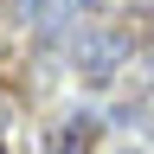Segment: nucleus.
Wrapping results in <instances>:
<instances>
[{
	"label": "nucleus",
	"instance_id": "obj_1",
	"mask_svg": "<svg viewBox=\"0 0 154 154\" xmlns=\"http://www.w3.org/2000/svg\"><path fill=\"white\" fill-rule=\"evenodd\" d=\"M116 58H122V38H109V32H90L84 45H77V64H84L90 84H103V77L116 71Z\"/></svg>",
	"mask_w": 154,
	"mask_h": 154
},
{
	"label": "nucleus",
	"instance_id": "obj_2",
	"mask_svg": "<svg viewBox=\"0 0 154 154\" xmlns=\"http://www.w3.org/2000/svg\"><path fill=\"white\" fill-rule=\"evenodd\" d=\"M90 148H96V122H90V116L64 122V135L51 141V154H90Z\"/></svg>",
	"mask_w": 154,
	"mask_h": 154
}]
</instances>
